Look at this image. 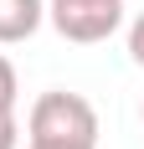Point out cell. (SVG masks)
<instances>
[{
  "mask_svg": "<svg viewBox=\"0 0 144 149\" xmlns=\"http://www.w3.org/2000/svg\"><path fill=\"white\" fill-rule=\"evenodd\" d=\"M26 129L31 144H98V108L82 93H41Z\"/></svg>",
  "mask_w": 144,
  "mask_h": 149,
  "instance_id": "cell-1",
  "label": "cell"
},
{
  "mask_svg": "<svg viewBox=\"0 0 144 149\" xmlns=\"http://www.w3.org/2000/svg\"><path fill=\"white\" fill-rule=\"evenodd\" d=\"M52 26L77 46H98L108 41L124 21V0H46Z\"/></svg>",
  "mask_w": 144,
  "mask_h": 149,
  "instance_id": "cell-2",
  "label": "cell"
},
{
  "mask_svg": "<svg viewBox=\"0 0 144 149\" xmlns=\"http://www.w3.org/2000/svg\"><path fill=\"white\" fill-rule=\"evenodd\" d=\"M41 21H46V0H0V46L36 36Z\"/></svg>",
  "mask_w": 144,
  "mask_h": 149,
  "instance_id": "cell-3",
  "label": "cell"
},
{
  "mask_svg": "<svg viewBox=\"0 0 144 149\" xmlns=\"http://www.w3.org/2000/svg\"><path fill=\"white\" fill-rule=\"evenodd\" d=\"M15 93H21V82H15V67L0 57V113H15Z\"/></svg>",
  "mask_w": 144,
  "mask_h": 149,
  "instance_id": "cell-4",
  "label": "cell"
},
{
  "mask_svg": "<svg viewBox=\"0 0 144 149\" xmlns=\"http://www.w3.org/2000/svg\"><path fill=\"white\" fill-rule=\"evenodd\" d=\"M129 57L144 67V10L134 15V26H129Z\"/></svg>",
  "mask_w": 144,
  "mask_h": 149,
  "instance_id": "cell-5",
  "label": "cell"
},
{
  "mask_svg": "<svg viewBox=\"0 0 144 149\" xmlns=\"http://www.w3.org/2000/svg\"><path fill=\"white\" fill-rule=\"evenodd\" d=\"M15 139H21V123H15V113H0V149H15Z\"/></svg>",
  "mask_w": 144,
  "mask_h": 149,
  "instance_id": "cell-6",
  "label": "cell"
},
{
  "mask_svg": "<svg viewBox=\"0 0 144 149\" xmlns=\"http://www.w3.org/2000/svg\"><path fill=\"white\" fill-rule=\"evenodd\" d=\"M26 149H98V144H26Z\"/></svg>",
  "mask_w": 144,
  "mask_h": 149,
  "instance_id": "cell-7",
  "label": "cell"
},
{
  "mask_svg": "<svg viewBox=\"0 0 144 149\" xmlns=\"http://www.w3.org/2000/svg\"><path fill=\"white\" fill-rule=\"evenodd\" d=\"M139 118H144V108H139Z\"/></svg>",
  "mask_w": 144,
  "mask_h": 149,
  "instance_id": "cell-8",
  "label": "cell"
}]
</instances>
